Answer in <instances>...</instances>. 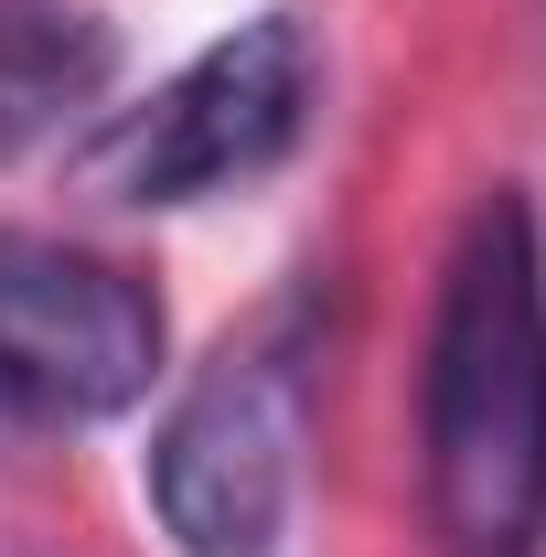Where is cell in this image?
Segmentation results:
<instances>
[{"instance_id": "4", "label": "cell", "mask_w": 546, "mask_h": 557, "mask_svg": "<svg viewBox=\"0 0 546 557\" xmlns=\"http://www.w3.org/2000/svg\"><path fill=\"white\" fill-rule=\"evenodd\" d=\"M161 364V300L129 269L0 236V429L22 418H108L129 408Z\"/></svg>"}, {"instance_id": "3", "label": "cell", "mask_w": 546, "mask_h": 557, "mask_svg": "<svg viewBox=\"0 0 546 557\" xmlns=\"http://www.w3.org/2000/svg\"><path fill=\"white\" fill-rule=\"evenodd\" d=\"M300 483V364L289 344H225L150 440V504L183 557H269Z\"/></svg>"}, {"instance_id": "1", "label": "cell", "mask_w": 546, "mask_h": 557, "mask_svg": "<svg viewBox=\"0 0 546 557\" xmlns=\"http://www.w3.org/2000/svg\"><path fill=\"white\" fill-rule=\"evenodd\" d=\"M418 418L439 557H546V258L525 194H493L450 247Z\"/></svg>"}, {"instance_id": "5", "label": "cell", "mask_w": 546, "mask_h": 557, "mask_svg": "<svg viewBox=\"0 0 546 557\" xmlns=\"http://www.w3.org/2000/svg\"><path fill=\"white\" fill-rule=\"evenodd\" d=\"M119 65L108 22L75 0H0V161L54 139L75 108H97V86Z\"/></svg>"}, {"instance_id": "2", "label": "cell", "mask_w": 546, "mask_h": 557, "mask_svg": "<svg viewBox=\"0 0 546 557\" xmlns=\"http://www.w3.org/2000/svg\"><path fill=\"white\" fill-rule=\"evenodd\" d=\"M300 119H311V44L289 11H258L214 33L150 108L108 119V139L86 150V183L108 205H204L289 161Z\"/></svg>"}]
</instances>
